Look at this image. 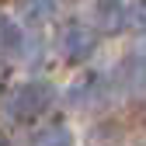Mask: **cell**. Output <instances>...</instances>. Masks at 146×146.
<instances>
[{"mask_svg":"<svg viewBox=\"0 0 146 146\" xmlns=\"http://www.w3.org/2000/svg\"><path fill=\"white\" fill-rule=\"evenodd\" d=\"M115 84L129 94H143L146 90V56H125L115 70Z\"/></svg>","mask_w":146,"mask_h":146,"instance_id":"cell-5","label":"cell"},{"mask_svg":"<svg viewBox=\"0 0 146 146\" xmlns=\"http://www.w3.org/2000/svg\"><path fill=\"white\" fill-rule=\"evenodd\" d=\"M125 25L132 31H146V0H132L125 7Z\"/></svg>","mask_w":146,"mask_h":146,"instance_id":"cell-9","label":"cell"},{"mask_svg":"<svg viewBox=\"0 0 146 146\" xmlns=\"http://www.w3.org/2000/svg\"><path fill=\"white\" fill-rule=\"evenodd\" d=\"M7 77H11V66H7V56H0V87L7 84Z\"/></svg>","mask_w":146,"mask_h":146,"instance_id":"cell-10","label":"cell"},{"mask_svg":"<svg viewBox=\"0 0 146 146\" xmlns=\"http://www.w3.org/2000/svg\"><path fill=\"white\" fill-rule=\"evenodd\" d=\"M56 4L59 0H21V17L25 25H45L56 17Z\"/></svg>","mask_w":146,"mask_h":146,"instance_id":"cell-7","label":"cell"},{"mask_svg":"<svg viewBox=\"0 0 146 146\" xmlns=\"http://www.w3.org/2000/svg\"><path fill=\"white\" fill-rule=\"evenodd\" d=\"M52 101H56V87H52L49 80H28V84L14 87L7 94L4 108H7V118L31 122V118H42L52 108Z\"/></svg>","mask_w":146,"mask_h":146,"instance_id":"cell-1","label":"cell"},{"mask_svg":"<svg viewBox=\"0 0 146 146\" xmlns=\"http://www.w3.org/2000/svg\"><path fill=\"white\" fill-rule=\"evenodd\" d=\"M94 28L98 35H118L125 28V4L122 0H94Z\"/></svg>","mask_w":146,"mask_h":146,"instance_id":"cell-4","label":"cell"},{"mask_svg":"<svg viewBox=\"0 0 146 146\" xmlns=\"http://www.w3.org/2000/svg\"><path fill=\"white\" fill-rule=\"evenodd\" d=\"M59 52H63L66 63L84 66L98 52V28L94 25H84V21H66L59 28Z\"/></svg>","mask_w":146,"mask_h":146,"instance_id":"cell-2","label":"cell"},{"mask_svg":"<svg viewBox=\"0 0 146 146\" xmlns=\"http://www.w3.org/2000/svg\"><path fill=\"white\" fill-rule=\"evenodd\" d=\"M66 101L73 108H94V104L108 101V77L104 73H94V70H84L80 77L70 84Z\"/></svg>","mask_w":146,"mask_h":146,"instance_id":"cell-3","label":"cell"},{"mask_svg":"<svg viewBox=\"0 0 146 146\" xmlns=\"http://www.w3.org/2000/svg\"><path fill=\"white\" fill-rule=\"evenodd\" d=\"M21 52H25V31H21V25L0 14V56L17 59Z\"/></svg>","mask_w":146,"mask_h":146,"instance_id":"cell-6","label":"cell"},{"mask_svg":"<svg viewBox=\"0 0 146 146\" xmlns=\"http://www.w3.org/2000/svg\"><path fill=\"white\" fill-rule=\"evenodd\" d=\"M31 143H38V146H70L73 143V132L66 129L63 122H49L45 129H38L31 136Z\"/></svg>","mask_w":146,"mask_h":146,"instance_id":"cell-8","label":"cell"}]
</instances>
